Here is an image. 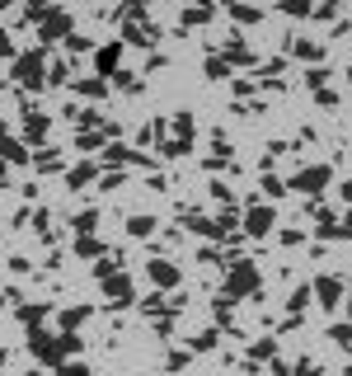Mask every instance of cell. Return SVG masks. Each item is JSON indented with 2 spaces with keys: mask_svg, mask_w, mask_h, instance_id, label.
<instances>
[{
  "mask_svg": "<svg viewBox=\"0 0 352 376\" xmlns=\"http://www.w3.org/2000/svg\"><path fill=\"white\" fill-rule=\"evenodd\" d=\"M249 292H259V268L249 264V259H235L226 273V297H249Z\"/></svg>",
  "mask_w": 352,
  "mask_h": 376,
  "instance_id": "cell-1",
  "label": "cell"
},
{
  "mask_svg": "<svg viewBox=\"0 0 352 376\" xmlns=\"http://www.w3.org/2000/svg\"><path fill=\"white\" fill-rule=\"evenodd\" d=\"M15 80L24 85V90H43V80H47L43 52H24V57H15Z\"/></svg>",
  "mask_w": 352,
  "mask_h": 376,
  "instance_id": "cell-2",
  "label": "cell"
},
{
  "mask_svg": "<svg viewBox=\"0 0 352 376\" xmlns=\"http://www.w3.org/2000/svg\"><path fill=\"white\" fill-rule=\"evenodd\" d=\"M29 353H33L38 362H57V367L66 362V353H62V334H33V339H29Z\"/></svg>",
  "mask_w": 352,
  "mask_h": 376,
  "instance_id": "cell-3",
  "label": "cell"
},
{
  "mask_svg": "<svg viewBox=\"0 0 352 376\" xmlns=\"http://www.w3.org/2000/svg\"><path fill=\"white\" fill-rule=\"evenodd\" d=\"M324 184H329V165H306V170L291 174L287 188H296V193H320Z\"/></svg>",
  "mask_w": 352,
  "mask_h": 376,
  "instance_id": "cell-4",
  "label": "cell"
},
{
  "mask_svg": "<svg viewBox=\"0 0 352 376\" xmlns=\"http://www.w3.org/2000/svg\"><path fill=\"white\" fill-rule=\"evenodd\" d=\"M57 38H71V15L66 10H47V19L38 24V43H57Z\"/></svg>",
  "mask_w": 352,
  "mask_h": 376,
  "instance_id": "cell-5",
  "label": "cell"
},
{
  "mask_svg": "<svg viewBox=\"0 0 352 376\" xmlns=\"http://www.w3.org/2000/svg\"><path fill=\"white\" fill-rule=\"evenodd\" d=\"M273 226H277V212H273V207H263V203H254V207H249V217H245V231L254 235V240H263V235L273 231Z\"/></svg>",
  "mask_w": 352,
  "mask_h": 376,
  "instance_id": "cell-6",
  "label": "cell"
},
{
  "mask_svg": "<svg viewBox=\"0 0 352 376\" xmlns=\"http://www.w3.org/2000/svg\"><path fill=\"white\" fill-rule=\"evenodd\" d=\"M310 297H320V306L324 311H338V297H343V282L334 278V273H324L315 287H310Z\"/></svg>",
  "mask_w": 352,
  "mask_h": 376,
  "instance_id": "cell-7",
  "label": "cell"
},
{
  "mask_svg": "<svg viewBox=\"0 0 352 376\" xmlns=\"http://www.w3.org/2000/svg\"><path fill=\"white\" fill-rule=\"evenodd\" d=\"M118 62H123V43H108V47H99V52H94V66H99V80H113L118 76Z\"/></svg>",
  "mask_w": 352,
  "mask_h": 376,
  "instance_id": "cell-8",
  "label": "cell"
},
{
  "mask_svg": "<svg viewBox=\"0 0 352 376\" xmlns=\"http://www.w3.org/2000/svg\"><path fill=\"white\" fill-rule=\"evenodd\" d=\"M104 297L108 306H132V282L123 273H113V278H104Z\"/></svg>",
  "mask_w": 352,
  "mask_h": 376,
  "instance_id": "cell-9",
  "label": "cell"
},
{
  "mask_svg": "<svg viewBox=\"0 0 352 376\" xmlns=\"http://www.w3.org/2000/svg\"><path fill=\"white\" fill-rule=\"evenodd\" d=\"M146 273H151L155 287H174V282H179V268L169 264V259H151V264H146Z\"/></svg>",
  "mask_w": 352,
  "mask_h": 376,
  "instance_id": "cell-10",
  "label": "cell"
},
{
  "mask_svg": "<svg viewBox=\"0 0 352 376\" xmlns=\"http://www.w3.org/2000/svg\"><path fill=\"white\" fill-rule=\"evenodd\" d=\"M47 127H52V123H47L43 113H29V118H24V132H29V141H43Z\"/></svg>",
  "mask_w": 352,
  "mask_h": 376,
  "instance_id": "cell-11",
  "label": "cell"
},
{
  "mask_svg": "<svg viewBox=\"0 0 352 376\" xmlns=\"http://www.w3.org/2000/svg\"><path fill=\"white\" fill-rule=\"evenodd\" d=\"M0 160H5V165H19V160H29V151H24L19 141H5V137H0Z\"/></svg>",
  "mask_w": 352,
  "mask_h": 376,
  "instance_id": "cell-12",
  "label": "cell"
},
{
  "mask_svg": "<svg viewBox=\"0 0 352 376\" xmlns=\"http://www.w3.org/2000/svg\"><path fill=\"white\" fill-rule=\"evenodd\" d=\"M76 90H80V94H85V99H99V94H104V90H108V80H99V76H90V80H80Z\"/></svg>",
  "mask_w": 352,
  "mask_h": 376,
  "instance_id": "cell-13",
  "label": "cell"
},
{
  "mask_svg": "<svg viewBox=\"0 0 352 376\" xmlns=\"http://www.w3.org/2000/svg\"><path fill=\"white\" fill-rule=\"evenodd\" d=\"M85 320H90V311H85V306H76V311H66V315H62V329L71 334V329H80Z\"/></svg>",
  "mask_w": 352,
  "mask_h": 376,
  "instance_id": "cell-14",
  "label": "cell"
},
{
  "mask_svg": "<svg viewBox=\"0 0 352 376\" xmlns=\"http://www.w3.org/2000/svg\"><path fill=\"white\" fill-rule=\"evenodd\" d=\"M291 52H296L301 62H320V43H301V38H296V43H291Z\"/></svg>",
  "mask_w": 352,
  "mask_h": 376,
  "instance_id": "cell-15",
  "label": "cell"
},
{
  "mask_svg": "<svg viewBox=\"0 0 352 376\" xmlns=\"http://www.w3.org/2000/svg\"><path fill=\"white\" fill-rule=\"evenodd\" d=\"M160 151H165V156H169V160H179V156H188V151H193V146H188V141H184V137H169V141H165V146H160Z\"/></svg>",
  "mask_w": 352,
  "mask_h": 376,
  "instance_id": "cell-16",
  "label": "cell"
},
{
  "mask_svg": "<svg viewBox=\"0 0 352 376\" xmlns=\"http://www.w3.org/2000/svg\"><path fill=\"white\" fill-rule=\"evenodd\" d=\"M207 76H212V80H226L230 76V62H226V57H207Z\"/></svg>",
  "mask_w": 352,
  "mask_h": 376,
  "instance_id": "cell-17",
  "label": "cell"
},
{
  "mask_svg": "<svg viewBox=\"0 0 352 376\" xmlns=\"http://www.w3.org/2000/svg\"><path fill=\"white\" fill-rule=\"evenodd\" d=\"M94 226H99V212H80V217H76V235H80V240H85Z\"/></svg>",
  "mask_w": 352,
  "mask_h": 376,
  "instance_id": "cell-18",
  "label": "cell"
},
{
  "mask_svg": "<svg viewBox=\"0 0 352 376\" xmlns=\"http://www.w3.org/2000/svg\"><path fill=\"white\" fill-rule=\"evenodd\" d=\"M226 62H249V47L240 43V38H230L226 43Z\"/></svg>",
  "mask_w": 352,
  "mask_h": 376,
  "instance_id": "cell-19",
  "label": "cell"
},
{
  "mask_svg": "<svg viewBox=\"0 0 352 376\" xmlns=\"http://www.w3.org/2000/svg\"><path fill=\"white\" fill-rule=\"evenodd\" d=\"M90 179H94V165H76V170L66 174V184H71V188H76V184H90Z\"/></svg>",
  "mask_w": 352,
  "mask_h": 376,
  "instance_id": "cell-20",
  "label": "cell"
},
{
  "mask_svg": "<svg viewBox=\"0 0 352 376\" xmlns=\"http://www.w3.org/2000/svg\"><path fill=\"white\" fill-rule=\"evenodd\" d=\"M127 231H132V235H151L155 231V217H132V221H127Z\"/></svg>",
  "mask_w": 352,
  "mask_h": 376,
  "instance_id": "cell-21",
  "label": "cell"
},
{
  "mask_svg": "<svg viewBox=\"0 0 352 376\" xmlns=\"http://www.w3.org/2000/svg\"><path fill=\"white\" fill-rule=\"evenodd\" d=\"M230 15L240 19V24H254V19H263V10H249V5H230Z\"/></svg>",
  "mask_w": 352,
  "mask_h": 376,
  "instance_id": "cell-22",
  "label": "cell"
},
{
  "mask_svg": "<svg viewBox=\"0 0 352 376\" xmlns=\"http://www.w3.org/2000/svg\"><path fill=\"white\" fill-rule=\"evenodd\" d=\"M273 353H277V344H273V339H259V344L249 348V358H254V362H259V358H273Z\"/></svg>",
  "mask_w": 352,
  "mask_h": 376,
  "instance_id": "cell-23",
  "label": "cell"
},
{
  "mask_svg": "<svg viewBox=\"0 0 352 376\" xmlns=\"http://www.w3.org/2000/svg\"><path fill=\"white\" fill-rule=\"evenodd\" d=\"M329 339H334L338 348H348L352 344V325H334V329H329Z\"/></svg>",
  "mask_w": 352,
  "mask_h": 376,
  "instance_id": "cell-24",
  "label": "cell"
},
{
  "mask_svg": "<svg viewBox=\"0 0 352 376\" xmlns=\"http://www.w3.org/2000/svg\"><path fill=\"white\" fill-rule=\"evenodd\" d=\"M57 376H94V372L85 367V362H62V367H57Z\"/></svg>",
  "mask_w": 352,
  "mask_h": 376,
  "instance_id": "cell-25",
  "label": "cell"
},
{
  "mask_svg": "<svg viewBox=\"0 0 352 376\" xmlns=\"http://www.w3.org/2000/svg\"><path fill=\"white\" fill-rule=\"evenodd\" d=\"M174 132L193 141V113H179V118H174Z\"/></svg>",
  "mask_w": 352,
  "mask_h": 376,
  "instance_id": "cell-26",
  "label": "cell"
},
{
  "mask_svg": "<svg viewBox=\"0 0 352 376\" xmlns=\"http://www.w3.org/2000/svg\"><path fill=\"white\" fill-rule=\"evenodd\" d=\"M108 160H118V165H127V160H137V151H132V146H108Z\"/></svg>",
  "mask_w": 352,
  "mask_h": 376,
  "instance_id": "cell-27",
  "label": "cell"
},
{
  "mask_svg": "<svg viewBox=\"0 0 352 376\" xmlns=\"http://www.w3.org/2000/svg\"><path fill=\"white\" fill-rule=\"evenodd\" d=\"M76 254H85V259H94V254H104V245H99V240H90V235H85V240H80V245H76Z\"/></svg>",
  "mask_w": 352,
  "mask_h": 376,
  "instance_id": "cell-28",
  "label": "cell"
},
{
  "mask_svg": "<svg viewBox=\"0 0 352 376\" xmlns=\"http://www.w3.org/2000/svg\"><path fill=\"white\" fill-rule=\"evenodd\" d=\"M38 170H62V156H57V151H43V156H38Z\"/></svg>",
  "mask_w": 352,
  "mask_h": 376,
  "instance_id": "cell-29",
  "label": "cell"
},
{
  "mask_svg": "<svg viewBox=\"0 0 352 376\" xmlns=\"http://www.w3.org/2000/svg\"><path fill=\"white\" fill-rule=\"evenodd\" d=\"M263 193H268V198H282V193H287V184H282V179H273V174H268V179H263Z\"/></svg>",
  "mask_w": 352,
  "mask_h": 376,
  "instance_id": "cell-30",
  "label": "cell"
},
{
  "mask_svg": "<svg viewBox=\"0 0 352 376\" xmlns=\"http://www.w3.org/2000/svg\"><path fill=\"white\" fill-rule=\"evenodd\" d=\"M207 19H212V10L198 5V10H188V15H184V24H207Z\"/></svg>",
  "mask_w": 352,
  "mask_h": 376,
  "instance_id": "cell-31",
  "label": "cell"
},
{
  "mask_svg": "<svg viewBox=\"0 0 352 376\" xmlns=\"http://www.w3.org/2000/svg\"><path fill=\"white\" fill-rule=\"evenodd\" d=\"M324 80H329V71H324V66H315V71L306 76V85H310V90H324Z\"/></svg>",
  "mask_w": 352,
  "mask_h": 376,
  "instance_id": "cell-32",
  "label": "cell"
},
{
  "mask_svg": "<svg viewBox=\"0 0 352 376\" xmlns=\"http://www.w3.org/2000/svg\"><path fill=\"white\" fill-rule=\"evenodd\" d=\"M306 301H310V287H296V292H291V301H287V306H291V311H301Z\"/></svg>",
  "mask_w": 352,
  "mask_h": 376,
  "instance_id": "cell-33",
  "label": "cell"
},
{
  "mask_svg": "<svg viewBox=\"0 0 352 376\" xmlns=\"http://www.w3.org/2000/svg\"><path fill=\"white\" fill-rule=\"evenodd\" d=\"M113 80H118V90H137V76H132V71H118Z\"/></svg>",
  "mask_w": 352,
  "mask_h": 376,
  "instance_id": "cell-34",
  "label": "cell"
},
{
  "mask_svg": "<svg viewBox=\"0 0 352 376\" xmlns=\"http://www.w3.org/2000/svg\"><path fill=\"white\" fill-rule=\"evenodd\" d=\"M216 344V329H202L198 339H193V348H212Z\"/></svg>",
  "mask_w": 352,
  "mask_h": 376,
  "instance_id": "cell-35",
  "label": "cell"
},
{
  "mask_svg": "<svg viewBox=\"0 0 352 376\" xmlns=\"http://www.w3.org/2000/svg\"><path fill=\"white\" fill-rule=\"evenodd\" d=\"M62 353H66V358H71V353H80V339H76V334H62Z\"/></svg>",
  "mask_w": 352,
  "mask_h": 376,
  "instance_id": "cell-36",
  "label": "cell"
},
{
  "mask_svg": "<svg viewBox=\"0 0 352 376\" xmlns=\"http://www.w3.org/2000/svg\"><path fill=\"white\" fill-rule=\"evenodd\" d=\"M66 47H71V52H90V38H76V33H71V38H66Z\"/></svg>",
  "mask_w": 352,
  "mask_h": 376,
  "instance_id": "cell-37",
  "label": "cell"
},
{
  "mask_svg": "<svg viewBox=\"0 0 352 376\" xmlns=\"http://www.w3.org/2000/svg\"><path fill=\"white\" fill-rule=\"evenodd\" d=\"M10 52H15V43H10V33L0 29V57H10Z\"/></svg>",
  "mask_w": 352,
  "mask_h": 376,
  "instance_id": "cell-38",
  "label": "cell"
},
{
  "mask_svg": "<svg viewBox=\"0 0 352 376\" xmlns=\"http://www.w3.org/2000/svg\"><path fill=\"white\" fill-rule=\"evenodd\" d=\"M338 235H343V240H348V235H352V217H343V226H338Z\"/></svg>",
  "mask_w": 352,
  "mask_h": 376,
  "instance_id": "cell-39",
  "label": "cell"
},
{
  "mask_svg": "<svg viewBox=\"0 0 352 376\" xmlns=\"http://www.w3.org/2000/svg\"><path fill=\"white\" fill-rule=\"evenodd\" d=\"M343 198H348V203H352V179H348V184H343Z\"/></svg>",
  "mask_w": 352,
  "mask_h": 376,
  "instance_id": "cell-40",
  "label": "cell"
},
{
  "mask_svg": "<svg viewBox=\"0 0 352 376\" xmlns=\"http://www.w3.org/2000/svg\"><path fill=\"white\" fill-rule=\"evenodd\" d=\"M0 184H5V160H0Z\"/></svg>",
  "mask_w": 352,
  "mask_h": 376,
  "instance_id": "cell-41",
  "label": "cell"
},
{
  "mask_svg": "<svg viewBox=\"0 0 352 376\" xmlns=\"http://www.w3.org/2000/svg\"><path fill=\"white\" fill-rule=\"evenodd\" d=\"M348 306H352V287H348ZM348 325H352V320H348Z\"/></svg>",
  "mask_w": 352,
  "mask_h": 376,
  "instance_id": "cell-42",
  "label": "cell"
},
{
  "mask_svg": "<svg viewBox=\"0 0 352 376\" xmlns=\"http://www.w3.org/2000/svg\"><path fill=\"white\" fill-rule=\"evenodd\" d=\"M348 85H352V71H348Z\"/></svg>",
  "mask_w": 352,
  "mask_h": 376,
  "instance_id": "cell-43",
  "label": "cell"
},
{
  "mask_svg": "<svg viewBox=\"0 0 352 376\" xmlns=\"http://www.w3.org/2000/svg\"><path fill=\"white\" fill-rule=\"evenodd\" d=\"M348 376H352V367H348Z\"/></svg>",
  "mask_w": 352,
  "mask_h": 376,
  "instance_id": "cell-44",
  "label": "cell"
}]
</instances>
